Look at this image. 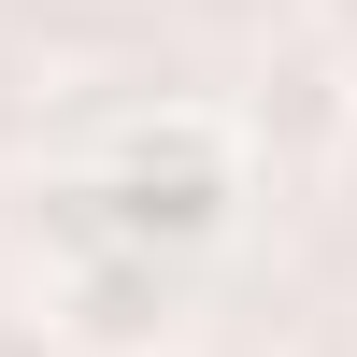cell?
Wrapping results in <instances>:
<instances>
[{
    "label": "cell",
    "mask_w": 357,
    "mask_h": 357,
    "mask_svg": "<svg viewBox=\"0 0 357 357\" xmlns=\"http://www.w3.org/2000/svg\"><path fill=\"white\" fill-rule=\"evenodd\" d=\"M86 229L100 243H143V257H215L229 229H243V200H257V172H243V129H229L215 100H143V114H114V143H100V172H86Z\"/></svg>",
    "instance_id": "1"
},
{
    "label": "cell",
    "mask_w": 357,
    "mask_h": 357,
    "mask_svg": "<svg viewBox=\"0 0 357 357\" xmlns=\"http://www.w3.org/2000/svg\"><path fill=\"white\" fill-rule=\"evenodd\" d=\"M57 329L100 343V357L158 343V329H172V257H143V243H86V257H72V286H57Z\"/></svg>",
    "instance_id": "2"
},
{
    "label": "cell",
    "mask_w": 357,
    "mask_h": 357,
    "mask_svg": "<svg viewBox=\"0 0 357 357\" xmlns=\"http://www.w3.org/2000/svg\"><path fill=\"white\" fill-rule=\"evenodd\" d=\"M314 15H329V29H343V43H357V0H314Z\"/></svg>",
    "instance_id": "3"
}]
</instances>
